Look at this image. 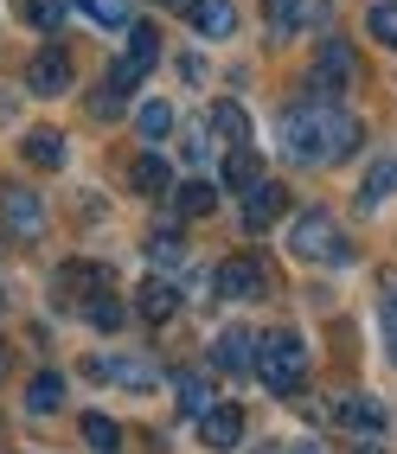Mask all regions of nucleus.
Wrapping results in <instances>:
<instances>
[{
    "label": "nucleus",
    "mask_w": 397,
    "mask_h": 454,
    "mask_svg": "<svg viewBox=\"0 0 397 454\" xmlns=\"http://www.w3.org/2000/svg\"><path fill=\"white\" fill-rule=\"evenodd\" d=\"M282 147H289V160H301V167H327V160H340V154L359 147V122L340 103H301V109H289V122H282Z\"/></svg>",
    "instance_id": "obj_1"
},
{
    "label": "nucleus",
    "mask_w": 397,
    "mask_h": 454,
    "mask_svg": "<svg viewBox=\"0 0 397 454\" xmlns=\"http://www.w3.org/2000/svg\"><path fill=\"white\" fill-rule=\"evenodd\" d=\"M301 372H308V346L295 340V333H263L257 340V378L269 384V390H289L301 384Z\"/></svg>",
    "instance_id": "obj_2"
},
{
    "label": "nucleus",
    "mask_w": 397,
    "mask_h": 454,
    "mask_svg": "<svg viewBox=\"0 0 397 454\" xmlns=\"http://www.w3.org/2000/svg\"><path fill=\"white\" fill-rule=\"evenodd\" d=\"M289 256L295 262H346V244H340V224L327 211H301L289 224Z\"/></svg>",
    "instance_id": "obj_3"
},
{
    "label": "nucleus",
    "mask_w": 397,
    "mask_h": 454,
    "mask_svg": "<svg viewBox=\"0 0 397 454\" xmlns=\"http://www.w3.org/2000/svg\"><path fill=\"white\" fill-rule=\"evenodd\" d=\"M346 83H353V51H346V39H321L314 77H308V97H301V103H340Z\"/></svg>",
    "instance_id": "obj_4"
},
{
    "label": "nucleus",
    "mask_w": 397,
    "mask_h": 454,
    "mask_svg": "<svg viewBox=\"0 0 397 454\" xmlns=\"http://www.w3.org/2000/svg\"><path fill=\"white\" fill-rule=\"evenodd\" d=\"M218 294H225V301H263V294H269L263 256H225V262H218Z\"/></svg>",
    "instance_id": "obj_5"
},
{
    "label": "nucleus",
    "mask_w": 397,
    "mask_h": 454,
    "mask_svg": "<svg viewBox=\"0 0 397 454\" xmlns=\"http://www.w3.org/2000/svg\"><path fill=\"white\" fill-rule=\"evenodd\" d=\"M26 83H33L39 90V97H65V90H71V51L65 45H39V58H33V71H26Z\"/></svg>",
    "instance_id": "obj_6"
},
{
    "label": "nucleus",
    "mask_w": 397,
    "mask_h": 454,
    "mask_svg": "<svg viewBox=\"0 0 397 454\" xmlns=\"http://www.w3.org/2000/svg\"><path fill=\"white\" fill-rule=\"evenodd\" d=\"M333 416H340V422H346L353 435H365V442H372V435H385V422H391V410H385L378 397H365V390H353V397H340V403H333Z\"/></svg>",
    "instance_id": "obj_7"
},
{
    "label": "nucleus",
    "mask_w": 397,
    "mask_h": 454,
    "mask_svg": "<svg viewBox=\"0 0 397 454\" xmlns=\"http://www.w3.org/2000/svg\"><path fill=\"white\" fill-rule=\"evenodd\" d=\"M269 26H276V33H321L327 0H269Z\"/></svg>",
    "instance_id": "obj_8"
},
{
    "label": "nucleus",
    "mask_w": 397,
    "mask_h": 454,
    "mask_svg": "<svg viewBox=\"0 0 397 454\" xmlns=\"http://www.w3.org/2000/svg\"><path fill=\"white\" fill-rule=\"evenodd\" d=\"M211 365L231 372V378H250L257 372V333H218V346H211Z\"/></svg>",
    "instance_id": "obj_9"
},
{
    "label": "nucleus",
    "mask_w": 397,
    "mask_h": 454,
    "mask_svg": "<svg viewBox=\"0 0 397 454\" xmlns=\"http://www.w3.org/2000/svg\"><path fill=\"white\" fill-rule=\"evenodd\" d=\"M289 211V192L276 186V179H263L257 192H243V231H269Z\"/></svg>",
    "instance_id": "obj_10"
},
{
    "label": "nucleus",
    "mask_w": 397,
    "mask_h": 454,
    "mask_svg": "<svg viewBox=\"0 0 397 454\" xmlns=\"http://www.w3.org/2000/svg\"><path fill=\"white\" fill-rule=\"evenodd\" d=\"M0 211H7V231H13V237H39V224H45V205H39V192H26V186H7Z\"/></svg>",
    "instance_id": "obj_11"
},
{
    "label": "nucleus",
    "mask_w": 397,
    "mask_h": 454,
    "mask_svg": "<svg viewBox=\"0 0 397 454\" xmlns=\"http://www.w3.org/2000/svg\"><path fill=\"white\" fill-rule=\"evenodd\" d=\"M199 435H205V448H237L243 442V410L237 403H211L199 416Z\"/></svg>",
    "instance_id": "obj_12"
},
{
    "label": "nucleus",
    "mask_w": 397,
    "mask_h": 454,
    "mask_svg": "<svg viewBox=\"0 0 397 454\" xmlns=\"http://www.w3.org/2000/svg\"><path fill=\"white\" fill-rule=\"evenodd\" d=\"M135 308H141V320H155V326H161V320H173V314H179V288H173L167 276H147V282H141V294H135Z\"/></svg>",
    "instance_id": "obj_13"
},
{
    "label": "nucleus",
    "mask_w": 397,
    "mask_h": 454,
    "mask_svg": "<svg viewBox=\"0 0 397 454\" xmlns=\"http://www.w3.org/2000/svg\"><path fill=\"white\" fill-rule=\"evenodd\" d=\"M187 20H193V33H205V39H231L237 33V13L225 7V0H187Z\"/></svg>",
    "instance_id": "obj_14"
},
{
    "label": "nucleus",
    "mask_w": 397,
    "mask_h": 454,
    "mask_svg": "<svg viewBox=\"0 0 397 454\" xmlns=\"http://www.w3.org/2000/svg\"><path fill=\"white\" fill-rule=\"evenodd\" d=\"M225 186H231V192H257V186H263V154H257L250 141L225 154Z\"/></svg>",
    "instance_id": "obj_15"
},
{
    "label": "nucleus",
    "mask_w": 397,
    "mask_h": 454,
    "mask_svg": "<svg viewBox=\"0 0 397 454\" xmlns=\"http://www.w3.org/2000/svg\"><path fill=\"white\" fill-rule=\"evenodd\" d=\"M20 154H26V167L52 173V167H65V135H58V129H33L20 141Z\"/></svg>",
    "instance_id": "obj_16"
},
{
    "label": "nucleus",
    "mask_w": 397,
    "mask_h": 454,
    "mask_svg": "<svg viewBox=\"0 0 397 454\" xmlns=\"http://www.w3.org/2000/svg\"><path fill=\"white\" fill-rule=\"evenodd\" d=\"M211 205H218V186H211V179H179V186H173V211H179V218H211Z\"/></svg>",
    "instance_id": "obj_17"
},
{
    "label": "nucleus",
    "mask_w": 397,
    "mask_h": 454,
    "mask_svg": "<svg viewBox=\"0 0 397 454\" xmlns=\"http://www.w3.org/2000/svg\"><path fill=\"white\" fill-rule=\"evenodd\" d=\"M205 122H211V135H225L231 147H243V141H250V115H243V103H211V115H205Z\"/></svg>",
    "instance_id": "obj_18"
},
{
    "label": "nucleus",
    "mask_w": 397,
    "mask_h": 454,
    "mask_svg": "<svg viewBox=\"0 0 397 454\" xmlns=\"http://www.w3.org/2000/svg\"><path fill=\"white\" fill-rule=\"evenodd\" d=\"M391 186H397V154H385L372 173H365V186H359V205H365V211H378V205L391 199Z\"/></svg>",
    "instance_id": "obj_19"
},
{
    "label": "nucleus",
    "mask_w": 397,
    "mask_h": 454,
    "mask_svg": "<svg viewBox=\"0 0 397 454\" xmlns=\"http://www.w3.org/2000/svg\"><path fill=\"white\" fill-rule=\"evenodd\" d=\"M58 403H65V378H58V372H39L33 384H26V410H33V416H52Z\"/></svg>",
    "instance_id": "obj_20"
},
{
    "label": "nucleus",
    "mask_w": 397,
    "mask_h": 454,
    "mask_svg": "<svg viewBox=\"0 0 397 454\" xmlns=\"http://www.w3.org/2000/svg\"><path fill=\"white\" fill-rule=\"evenodd\" d=\"M129 179H135V192H147V199H161V192L173 186V179H167V160H161V154H135Z\"/></svg>",
    "instance_id": "obj_21"
},
{
    "label": "nucleus",
    "mask_w": 397,
    "mask_h": 454,
    "mask_svg": "<svg viewBox=\"0 0 397 454\" xmlns=\"http://www.w3.org/2000/svg\"><path fill=\"white\" fill-rule=\"evenodd\" d=\"M135 129H141V141H167L173 135V109L167 103H141L135 109Z\"/></svg>",
    "instance_id": "obj_22"
},
{
    "label": "nucleus",
    "mask_w": 397,
    "mask_h": 454,
    "mask_svg": "<svg viewBox=\"0 0 397 454\" xmlns=\"http://www.w3.org/2000/svg\"><path fill=\"white\" fill-rule=\"evenodd\" d=\"M365 33H372L385 51H397V0H378V7L365 13Z\"/></svg>",
    "instance_id": "obj_23"
},
{
    "label": "nucleus",
    "mask_w": 397,
    "mask_h": 454,
    "mask_svg": "<svg viewBox=\"0 0 397 454\" xmlns=\"http://www.w3.org/2000/svg\"><path fill=\"white\" fill-rule=\"evenodd\" d=\"M155 58H161V33L155 26H129V65L155 71Z\"/></svg>",
    "instance_id": "obj_24"
},
{
    "label": "nucleus",
    "mask_w": 397,
    "mask_h": 454,
    "mask_svg": "<svg viewBox=\"0 0 397 454\" xmlns=\"http://www.w3.org/2000/svg\"><path fill=\"white\" fill-rule=\"evenodd\" d=\"M71 7L97 26H129V0H71Z\"/></svg>",
    "instance_id": "obj_25"
},
{
    "label": "nucleus",
    "mask_w": 397,
    "mask_h": 454,
    "mask_svg": "<svg viewBox=\"0 0 397 454\" xmlns=\"http://www.w3.org/2000/svg\"><path fill=\"white\" fill-rule=\"evenodd\" d=\"M109 378L129 384V390H147L155 384V365H147V358H109Z\"/></svg>",
    "instance_id": "obj_26"
},
{
    "label": "nucleus",
    "mask_w": 397,
    "mask_h": 454,
    "mask_svg": "<svg viewBox=\"0 0 397 454\" xmlns=\"http://www.w3.org/2000/svg\"><path fill=\"white\" fill-rule=\"evenodd\" d=\"M83 314H90V326H97V333H115V326H122V301H115V294H90Z\"/></svg>",
    "instance_id": "obj_27"
},
{
    "label": "nucleus",
    "mask_w": 397,
    "mask_h": 454,
    "mask_svg": "<svg viewBox=\"0 0 397 454\" xmlns=\"http://www.w3.org/2000/svg\"><path fill=\"white\" fill-rule=\"evenodd\" d=\"M65 13H71V0H26V20H33L39 33H58Z\"/></svg>",
    "instance_id": "obj_28"
},
{
    "label": "nucleus",
    "mask_w": 397,
    "mask_h": 454,
    "mask_svg": "<svg viewBox=\"0 0 397 454\" xmlns=\"http://www.w3.org/2000/svg\"><path fill=\"white\" fill-rule=\"evenodd\" d=\"M179 410H187V416H205V410H211V384L187 372V378H179Z\"/></svg>",
    "instance_id": "obj_29"
},
{
    "label": "nucleus",
    "mask_w": 397,
    "mask_h": 454,
    "mask_svg": "<svg viewBox=\"0 0 397 454\" xmlns=\"http://www.w3.org/2000/svg\"><path fill=\"white\" fill-rule=\"evenodd\" d=\"M83 442H90V448H97V454H115V442H122V429H115V422H109V416H83Z\"/></svg>",
    "instance_id": "obj_30"
},
{
    "label": "nucleus",
    "mask_w": 397,
    "mask_h": 454,
    "mask_svg": "<svg viewBox=\"0 0 397 454\" xmlns=\"http://www.w3.org/2000/svg\"><path fill=\"white\" fill-rule=\"evenodd\" d=\"M147 256H155V262H179V231H155V237H147Z\"/></svg>",
    "instance_id": "obj_31"
},
{
    "label": "nucleus",
    "mask_w": 397,
    "mask_h": 454,
    "mask_svg": "<svg viewBox=\"0 0 397 454\" xmlns=\"http://www.w3.org/2000/svg\"><path fill=\"white\" fill-rule=\"evenodd\" d=\"M90 115H97V122H109V115H122V90H97V97H90Z\"/></svg>",
    "instance_id": "obj_32"
},
{
    "label": "nucleus",
    "mask_w": 397,
    "mask_h": 454,
    "mask_svg": "<svg viewBox=\"0 0 397 454\" xmlns=\"http://www.w3.org/2000/svg\"><path fill=\"white\" fill-rule=\"evenodd\" d=\"M378 314H385V346H391V358H397V282L385 288V308H378Z\"/></svg>",
    "instance_id": "obj_33"
},
{
    "label": "nucleus",
    "mask_w": 397,
    "mask_h": 454,
    "mask_svg": "<svg viewBox=\"0 0 397 454\" xmlns=\"http://www.w3.org/2000/svg\"><path fill=\"white\" fill-rule=\"evenodd\" d=\"M141 83V65H129V58H115L109 65V90H135Z\"/></svg>",
    "instance_id": "obj_34"
},
{
    "label": "nucleus",
    "mask_w": 397,
    "mask_h": 454,
    "mask_svg": "<svg viewBox=\"0 0 397 454\" xmlns=\"http://www.w3.org/2000/svg\"><path fill=\"white\" fill-rule=\"evenodd\" d=\"M179 154H187V167H205V160H211V141H205V135L193 129L187 141H179Z\"/></svg>",
    "instance_id": "obj_35"
},
{
    "label": "nucleus",
    "mask_w": 397,
    "mask_h": 454,
    "mask_svg": "<svg viewBox=\"0 0 397 454\" xmlns=\"http://www.w3.org/2000/svg\"><path fill=\"white\" fill-rule=\"evenodd\" d=\"M289 454H321V448H314V442H295V448H289Z\"/></svg>",
    "instance_id": "obj_36"
},
{
    "label": "nucleus",
    "mask_w": 397,
    "mask_h": 454,
    "mask_svg": "<svg viewBox=\"0 0 397 454\" xmlns=\"http://www.w3.org/2000/svg\"><path fill=\"white\" fill-rule=\"evenodd\" d=\"M346 454H385V448H372V442H359V448H346Z\"/></svg>",
    "instance_id": "obj_37"
},
{
    "label": "nucleus",
    "mask_w": 397,
    "mask_h": 454,
    "mask_svg": "<svg viewBox=\"0 0 397 454\" xmlns=\"http://www.w3.org/2000/svg\"><path fill=\"white\" fill-rule=\"evenodd\" d=\"M250 454H289V448H250Z\"/></svg>",
    "instance_id": "obj_38"
},
{
    "label": "nucleus",
    "mask_w": 397,
    "mask_h": 454,
    "mask_svg": "<svg viewBox=\"0 0 397 454\" xmlns=\"http://www.w3.org/2000/svg\"><path fill=\"white\" fill-rule=\"evenodd\" d=\"M0 378H7V346H0Z\"/></svg>",
    "instance_id": "obj_39"
}]
</instances>
